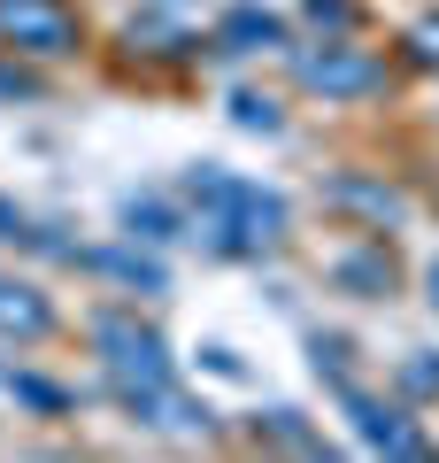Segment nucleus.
Instances as JSON below:
<instances>
[{
	"label": "nucleus",
	"mask_w": 439,
	"mask_h": 463,
	"mask_svg": "<svg viewBox=\"0 0 439 463\" xmlns=\"http://www.w3.org/2000/svg\"><path fill=\"white\" fill-rule=\"evenodd\" d=\"M309 16L332 24V32H347V24H355V0H309Z\"/></svg>",
	"instance_id": "obj_14"
},
{
	"label": "nucleus",
	"mask_w": 439,
	"mask_h": 463,
	"mask_svg": "<svg viewBox=\"0 0 439 463\" xmlns=\"http://www.w3.org/2000/svg\"><path fill=\"white\" fill-rule=\"evenodd\" d=\"M401 386H408V394H439V355H408V364H401Z\"/></svg>",
	"instance_id": "obj_13"
},
{
	"label": "nucleus",
	"mask_w": 439,
	"mask_h": 463,
	"mask_svg": "<svg viewBox=\"0 0 439 463\" xmlns=\"http://www.w3.org/2000/svg\"><path fill=\"white\" fill-rule=\"evenodd\" d=\"M231 116H239L247 132H277V100H262V93H239V100H231Z\"/></svg>",
	"instance_id": "obj_12"
},
{
	"label": "nucleus",
	"mask_w": 439,
	"mask_h": 463,
	"mask_svg": "<svg viewBox=\"0 0 439 463\" xmlns=\"http://www.w3.org/2000/svg\"><path fill=\"white\" fill-rule=\"evenodd\" d=\"M108 279H124V286H146V294H163V263H146V255H93Z\"/></svg>",
	"instance_id": "obj_10"
},
{
	"label": "nucleus",
	"mask_w": 439,
	"mask_h": 463,
	"mask_svg": "<svg viewBox=\"0 0 439 463\" xmlns=\"http://www.w3.org/2000/svg\"><path fill=\"white\" fill-rule=\"evenodd\" d=\"M93 347L108 355L116 379H124V394H154V386H170V355H163V340H154L139 317H100Z\"/></svg>",
	"instance_id": "obj_2"
},
{
	"label": "nucleus",
	"mask_w": 439,
	"mask_h": 463,
	"mask_svg": "<svg viewBox=\"0 0 439 463\" xmlns=\"http://www.w3.org/2000/svg\"><path fill=\"white\" fill-rule=\"evenodd\" d=\"M0 93H32V78L23 70H0Z\"/></svg>",
	"instance_id": "obj_16"
},
{
	"label": "nucleus",
	"mask_w": 439,
	"mask_h": 463,
	"mask_svg": "<svg viewBox=\"0 0 439 463\" xmlns=\"http://www.w3.org/2000/svg\"><path fill=\"white\" fill-rule=\"evenodd\" d=\"M185 194H193L201 209V240L224 255H262L285 232V201L262 194L255 178H231V170H193L185 178Z\"/></svg>",
	"instance_id": "obj_1"
},
{
	"label": "nucleus",
	"mask_w": 439,
	"mask_h": 463,
	"mask_svg": "<svg viewBox=\"0 0 439 463\" xmlns=\"http://www.w3.org/2000/svg\"><path fill=\"white\" fill-rule=\"evenodd\" d=\"M347 410H355V425H362V440H378V448H393V456H424V440L401 425L393 410H378V402H362V394H347Z\"/></svg>",
	"instance_id": "obj_7"
},
{
	"label": "nucleus",
	"mask_w": 439,
	"mask_h": 463,
	"mask_svg": "<svg viewBox=\"0 0 439 463\" xmlns=\"http://www.w3.org/2000/svg\"><path fill=\"white\" fill-rule=\"evenodd\" d=\"M0 240H16V209H0Z\"/></svg>",
	"instance_id": "obj_17"
},
{
	"label": "nucleus",
	"mask_w": 439,
	"mask_h": 463,
	"mask_svg": "<svg viewBox=\"0 0 439 463\" xmlns=\"http://www.w3.org/2000/svg\"><path fill=\"white\" fill-rule=\"evenodd\" d=\"M432 301H439V263H432Z\"/></svg>",
	"instance_id": "obj_18"
},
{
	"label": "nucleus",
	"mask_w": 439,
	"mask_h": 463,
	"mask_svg": "<svg viewBox=\"0 0 439 463\" xmlns=\"http://www.w3.org/2000/svg\"><path fill=\"white\" fill-rule=\"evenodd\" d=\"M301 85H309V93H370L378 85V62H362V54H347V47H324V54H301Z\"/></svg>",
	"instance_id": "obj_4"
},
{
	"label": "nucleus",
	"mask_w": 439,
	"mask_h": 463,
	"mask_svg": "<svg viewBox=\"0 0 439 463\" xmlns=\"http://www.w3.org/2000/svg\"><path fill=\"white\" fill-rule=\"evenodd\" d=\"M408 47H416L424 62H439V16H432V24H416V39H408Z\"/></svg>",
	"instance_id": "obj_15"
},
{
	"label": "nucleus",
	"mask_w": 439,
	"mask_h": 463,
	"mask_svg": "<svg viewBox=\"0 0 439 463\" xmlns=\"http://www.w3.org/2000/svg\"><path fill=\"white\" fill-rule=\"evenodd\" d=\"M0 332H16V340H39V332H54V309L32 294V286H0Z\"/></svg>",
	"instance_id": "obj_8"
},
{
	"label": "nucleus",
	"mask_w": 439,
	"mask_h": 463,
	"mask_svg": "<svg viewBox=\"0 0 439 463\" xmlns=\"http://www.w3.org/2000/svg\"><path fill=\"white\" fill-rule=\"evenodd\" d=\"M332 209H362V216H378V224H401V216H408V201L393 194V185H370V178H340V185H332Z\"/></svg>",
	"instance_id": "obj_6"
},
{
	"label": "nucleus",
	"mask_w": 439,
	"mask_h": 463,
	"mask_svg": "<svg viewBox=\"0 0 439 463\" xmlns=\"http://www.w3.org/2000/svg\"><path fill=\"white\" fill-rule=\"evenodd\" d=\"M124 224L139 232V240H170V232H178V216H170L163 201H139V194H131V201H124Z\"/></svg>",
	"instance_id": "obj_9"
},
{
	"label": "nucleus",
	"mask_w": 439,
	"mask_h": 463,
	"mask_svg": "<svg viewBox=\"0 0 439 463\" xmlns=\"http://www.w3.org/2000/svg\"><path fill=\"white\" fill-rule=\"evenodd\" d=\"M285 39V24L270 16V8H231L224 24H216V47L224 54H255V47H277Z\"/></svg>",
	"instance_id": "obj_5"
},
{
	"label": "nucleus",
	"mask_w": 439,
	"mask_h": 463,
	"mask_svg": "<svg viewBox=\"0 0 439 463\" xmlns=\"http://www.w3.org/2000/svg\"><path fill=\"white\" fill-rule=\"evenodd\" d=\"M340 286L378 294V286H393V263H386V255H347V263H340Z\"/></svg>",
	"instance_id": "obj_11"
},
{
	"label": "nucleus",
	"mask_w": 439,
	"mask_h": 463,
	"mask_svg": "<svg viewBox=\"0 0 439 463\" xmlns=\"http://www.w3.org/2000/svg\"><path fill=\"white\" fill-rule=\"evenodd\" d=\"M0 39L23 54H70L78 47V16L62 0H0Z\"/></svg>",
	"instance_id": "obj_3"
}]
</instances>
